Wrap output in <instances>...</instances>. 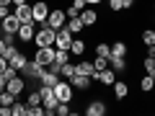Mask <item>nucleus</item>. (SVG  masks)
<instances>
[{
	"label": "nucleus",
	"instance_id": "1",
	"mask_svg": "<svg viewBox=\"0 0 155 116\" xmlns=\"http://www.w3.org/2000/svg\"><path fill=\"white\" fill-rule=\"evenodd\" d=\"M54 39H57V31H54V28H49L47 23L41 28H36V34H34L36 47H54Z\"/></svg>",
	"mask_w": 155,
	"mask_h": 116
},
{
	"label": "nucleus",
	"instance_id": "2",
	"mask_svg": "<svg viewBox=\"0 0 155 116\" xmlns=\"http://www.w3.org/2000/svg\"><path fill=\"white\" fill-rule=\"evenodd\" d=\"M54 95H57V101H65V103H70V101L75 98V88H72L70 80H60V83L54 85Z\"/></svg>",
	"mask_w": 155,
	"mask_h": 116
},
{
	"label": "nucleus",
	"instance_id": "3",
	"mask_svg": "<svg viewBox=\"0 0 155 116\" xmlns=\"http://www.w3.org/2000/svg\"><path fill=\"white\" fill-rule=\"evenodd\" d=\"M65 23H67V13L65 11H49V16H47V26L49 28H54V31H60V28H65Z\"/></svg>",
	"mask_w": 155,
	"mask_h": 116
},
{
	"label": "nucleus",
	"instance_id": "4",
	"mask_svg": "<svg viewBox=\"0 0 155 116\" xmlns=\"http://www.w3.org/2000/svg\"><path fill=\"white\" fill-rule=\"evenodd\" d=\"M54 54H57L54 47H36V54H34V60L41 62L44 67H49L52 62H54Z\"/></svg>",
	"mask_w": 155,
	"mask_h": 116
},
{
	"label": "nucleus",
	"instance_id": "5",
	"mask_svg": "<svg viewBox=\"0 0 155 116\" xmlns=\"http://www.w3.org/2000/svg\"><path fill=\"white\" fill-rule=\"evenodd\" d=\"M5 90H11L13 95H21L23 90H26V77H23L21 72H18V75H13L11 80L5 83Z\"/></svg>",
	"mask_w": 155,
	"mask_h": 116
},
{
	"label": "nucleus",
	"instance_id": "6",
	"mask_svg": "<svg viewBox=\"0 0 155 116\" xmlns=\"http://www.w3.org/2000/svg\"><path fill=\"white\" fill-rule=\"evenodd\" d=\"M31 13H34V21L36 23H47V16H49V5L44 0H36L31 5Z\"/></svg>",
	"mask_w": 155,
	"mask_h": 116
},
{
	"label": "nucleus",
	"instance_id": "7",
	"mask_svg": "<svg viewBox=\"0 0 155 116\" xmlns=\"http://www.w3.org/2000/svg\"><path fill=\"white\" fill-rule=\"evenodd\" d=\"M93 80H96V83H101V85H114L116 72L111 70V67H104V70H96L93 72Z\"/></svg>",
	"mask_w": 155,
	"mask_h": 116
},
{
	"label": "nucleus",
	"instance_id": "8",
	"mask_svg": "<svg viewBox=\"0 0 155 116\" xmlns=\"http://www.w3.org/2000/svg\"><path fill=\"white\" fill-rule=\"evenodd\" d=\"M41 72H44V65H41V62L28 60L26 67L21 70V75H23V77H34V80H39V75H41Z\"/></svg>",
	"mask_w": 155,
	"mask_h": 116
},
{
	"label": "nucleus",
	"instance_id": "9",
	"mask_svg": "<svg viewBox=\"0 0 155 116\" xmlns=\"http://www.w3.org/2000/svg\"><path fill=\"white\" fill-rule=\"evenodd\" d=\"M18 28H21V21H18L16 13H11L0 21V31H5V34H18Z\"/></svg>",
	"mask_w": 155,
	"mask_h": 116
},
{
	"label": "nucleus",
	"instance_id": "10",
	"mask_svg": "<svg viewBox=\"0 0 155 116\" xmlns=\"http://www.w3.org/2000/svg\"><path fill=\"white\" fill-rule=\"evenodd\" d=\"M34 34H36V21H31V23H21V28H18L16 36L21 39L23 44H28V41H34Z\"/></svg>",
	"mask_w": 155,
	"mask_h": 116
},
{
	"label": "nucleus",
	"instance_id": "11",
	"mask_svg": "<svg viewBox=\"0 0 155 116\" xmlns=\"http://www.w3.org/2000/svg\"><path fill=\"white\" fill-rule=\"evenodd\" d=\"M39 83H41V85H49V88H54V85L60 83V72H54V70H49V67H44V72L39 75Z\"/></svg>",
	"mask_w": 155,
	"mask_h": 116
},
{
	"label": "nucleus",
	"instance_id": "12",
	"mask_svg": "<svg viewBox=\"0 0 155 116\" xmlns=\"http://www.w3.org/2000/svg\"><path fill=\"white\" fill-rule=\"evenodd\" d=\"M70 44H72V34L67 28H60L57 31V39H54V47L57 49H70Z\"/></svg>",
	"mask_w": 155,
	"mask_h": 116
},
{
	"label": "nucleus",
	"instance_id": "13",
	"mask_svg": "<svg viewBox=\"0 0 155 116\" xmlns=\"http://www.w3.org/2000/svg\"><path fill=\"white\" fill-rule=\"evenodd\" d=\"M70 83H72V88H78V90H91V83H93V77H88V75H72L70 77Z\"/></svg>",
	"mask_w": 155,
	"mask_h": 116
},
{
	"label": "nucleus",
	"instance_id": "14",
	"mask_svg": "<svg viewBox=\"0 0 155 116\" xmlns=\"http://www.w3.org/2000/svg\"><path fill=\"white\" fill-rule=\"evenodd\" d=\"M16 16L21 23H31L34 21V13H31V5L28 3H23V5H16Z\"/></svg>",
	"mask_w": 155,
	"mask_h": 116
},
{
	"label": "nucleus",
	"instance_id": "15",
	"mask_svg": "<svg viewBox=\"0 0 155 116\" xmlns=\"http://www.w3.org/2000/svg\"><path fill=\"white\" fill-rule=\"evenodd\" d=\"M106 111H109V108H106L104 101H91L88 108H85V114H88V116H104Z\"/></svg>",
	"mask_w": 155,
	"mask_h": 116
},
{
	"label": "nucleus",
	"instance_id": "16",
	"mask_svg": "<svg viewBox=\"0 0 155 116\" xmlns=\"http://www.w3.org/2000/svg\"><path fill=\"white\" fill-rule=\"evenodd\" d=\"M111 88H114V98L116 101H122V98H127V95H129V85L124 83V80H114Z\"/></svg>",
	"mask_w": 155,
	"mask_h": 116
},
{
	"label": "nucleus",
	"instance_id": "17",
	"mask_svg": "<svg viewBox=\"0 0 155 116\" xmlns=\"http://www.w3.org/2000/svg\"><path fill=\"white\" fill-rule=\"evenodd\" d=\"M109 67L114 72H127L129 65H127V57H109Z\"/></svg>",
	"mask_w": 155,
	"mask_h": 116
},
{
	"label": "nucleus",
	"instance_id": "18",
	"mask_svg": "<svg viewBox=\"0 0 155 116\" xmlns=\"http://www.w3.org/2000/svg\"><path fill=\"white\" fill-rule=\"evenodd\" d=\"M80 21L85 23V28H91V26H96V23H98V13H96L93 8H85V11L80 13Z\"/></svg>",
	"mask_w": 155,
	"mask_h": 116
},
{
	"label": "nucleus",
	"instance_id": "19",
	"mask_svg": "<svg viewBox=\"0 0 155 116\" xmlns=\"http://www.w3.org/2000/svg\"><path fill=\"white\" fill-rule=\"evenodd\" d=\"M26 62H28V57L23 54V52H16V54H13L11 60H8V65H11L13 70H18V72H21L23 67H26Z\"/></svg>",
	"mask_w": 155,
	"mask_h": 116
},
{
	"label": "nucleus",
	"instance_id": "20",
	"mask_svg": "<svg viewBox=\"0 0 155 116\" xmlns=\"http://www.w3.org/2000/svg\"><path fill=\"white\" fill-rule=\"evenodd\" d=\"M85 8H88V3H85V0H72V5L67 8L65 13H67V18H75V16H80Z\"/></svg>",
	"mask_w": 155,
	"mask_h": 116
},
{
	"label": "nucleus",
	"instance_id": "21",
	"mask_svg": "<svg viewBox=\"0 0 155 116\" xmlns=\"http://www.w3.org/2000/svg\"><path fill=\"white\" fill-rule=\"evenodd\" d=\"M65 28H67V31L72 34V36H75V34H80V31H83V28H85V23L80 21V16H75V18H67Z\"/></svg>",
	"mask_w": 155,
	"mask_h": 116
},
{
	"label": "nucleus",
	"instance_id": "22",
	"mask_svg": "<svg viewBox=\"0 0 155 116\" xmlns=\"http://www.w3.org/2000/svg\"><path fill=\"white\" fill-rule=\"evenodd\" d=\"M75 72H78V75H88V77H93L96 67H93V62H88V60H80V62L75 65Z\"/></svg>",
	"mask_w": 155,
	"mask_h": 116
},
{
	"label": "nucleus",
	"instance_id": "23",
	"mask_svg": "<svg viewBox=\"0 0 155 116\" xmlns=\"http://www.w3.org/2000/svg\"><path fill=\"white\" fill-rule=\"evenodd\" d=\"M85 49H88V47H85V41H83V39H75V36H72L70 54H75V57H83V54H85Z\"/></svg>",
	"mask_w": 155,
	"mask_h": 116
},
{
	"label": "nucleus",
	"instance_id": "24",
	"mask_svg": "<svg viewBox=\"0 0 155 116\" xmlns=\"http://www.w3.org/2000/svg\"><path fill=\"white\" fill-rule=\"evenodd\" d=\"M127 49L129 47L124 44V41H114V44H111V57H127Z\"/></svg>",
	"mask_w": 155,
	"mask_h": 116
},
{
	"label": "nucleus",
	"instance_id": "25",
	"mask_svg": "<svg viewBox=\"0 0 155 116\" xmlns=\"http://www.w3.org/2000/svg\"><path fill=\"white\" fill-rule=\"evenodd\" d=\"M140 88H142V93L155 90V80H153V75H142V80H140Z\"/></svg>",
	"mask_w": 155,
	"mask_h": 116
},
{
	"label": "nucleus",
	"instance_id": "26",
	"mask_svg": "<svg viewBox=\"0 0 155 116\" xmlns=\"http://www.w3.org/2000/svg\"><path fill=\"white\" fill-rule=\"evenodd\" d=\"M72 75H75V65H70V62H65V65L60 67V77H62V80H70Z\"/></svg>",
	"mask_w": 155,
	"mask_h": 116
},
{
	"label": "nucleus",
	"instance_id": "27",
	"mask_svg": "<svg viewBox=\"0 0 155 116\" xmlns=\"http://www.w3.org/2000/svg\"><path fill=\"white\" fill-rule=\"evenodd\" d=\"M140 39H142V44H145V47H153V44H155V31H153V28H145Z\"/></svg>",
	"mask_w": 155,
	"mask_h": 116
},
{
	"label": "nucleus",
	"instance_id": "28",
	"mask_svg": "<svg viewBox=\"0 0 155 116\" xmlns=\"http://www.w3.org/2000/svg\"><path fill=\"white\" fill-rule=\"evenodd\" d=\"M142 70H145V75H155V57H145Z\"/></svg>",
	"mask_w": 155,
	"mask_h": 116
},
{
	"label": "nucleus",
	"instance_id": "29",
	"mask_svg": "<svg viewBox=\"0 0 155 116\" xmlns=\"http://www.w3.org/2000/svg\"><path fill=\"white\" fill-rule=\"evenodd\" d=\"M11 114H13V116H26V103H21V101H13Z\"/></svg>",
	"mask_w": 155,
	"mask_h": 116
},
{
	"label": "nucleus",
	"instance_id": "30",
	"mask_svg": "<svg viewBox=\"0 0 155 116\" xmlns=\"http://www.w3.org/2000/svg\"><path fill=\"white\" fill-rule=\"evenodd\" d=\"M26 106H41V93L39 90H31L28 98H26Z\"/></svg>",
	"mask_w": 155,
	"mask_h": 116
},
{
	"label": "nucleus",
	"instance_id": "31",
	"mask_svg": "<svg viewBox=\"0 0 155 116\" xmlns=\"http://www.w3.org/2000/svg\"><path fill=\"white\" fill-rule=\"evenodd\" d=\"M13 101H16V95H13L11 90H3V93H0V106H13Z\"/></svg>",
	"mask_w": 155,
	"mask_h": 116
},
{
	"label": "nucleus",
	"instance_id": "32",
	"mask_svg": "<svg viewBox=\"0 0 155 116\" xmlns=\"http://www.w3.org/2000/svg\"><path fill=\"white\" fill-rule=\"evenodd\" d=\"M96 54H98V57H106V60H109V57H111V44H104V41H101V44L96 47Z\"/></svg>",
	"mask_w": 155,
	"mask_h": 116
},
{
	"label": "nucleus",
	"instance_id": "33",
	"mask_svg": "<svg viewBox=\"0 0 155 116\" xmlns=\"http://www.w3.org/2000/svg\"><path fill=\"white\" fill-rule=\"evenodd\" d=\"M57 114H60V116H70V114H72L70 103H65V101H60V103H57Z\"/></svg>",
	"mask_w": 155,
	"mask_h": 116
},
{
	"label": "nucleus",
	"instance_id": "34",
	"mask_svg": "<svg viewBox=\"0 0 155 116\" xmlns=\"http://www.w3.org/2000/svg\"><path fill=\"white\" fill-rule=\"evenodd\" d=\"M26 116H44L41 106H26Z\"/></svg>",
	"mask_w": 155,
	"mask_h": 116
},
{
	"label": "nucleus",
	"instance_id": "35",
	"mask_svg": "<svg viewBox=\"0 0 155 116\" xmlns=\"http://www.w3.org/2000/svg\"><path fill=\"white\" fill-rule=\"evenodd\" d=\"M93 67H96V70H104V67H109V60H106V57H98V54H96Z\"/></svg>",
	"mask_w": 155,
	"mask_h": 116
},
{
	"label": "nucleus",
	"instance_id": "36",
	"mask_svg": "<svg viewBox=\"0 0 155 116\" xmlns=\"http://www.w3.org/2000/svg\"><path fill=\"white\" fill-rule=\"evenodd\" d=\"M16 52H18V49H16V47L11 44V47H5V49H3V57H5V60H11V57L16 54Z\"/></svg>",
	"mask_w": 155,
	"mask_h": 116
},
{
	"label": "nucleus",
	"instance_id": "37",
	"mask_svg": "<svg viewBox=\"0 0 155 116\" xmlns=\"http://www.w3.org/2000/svg\"><path fill=\"white\" fill-rule=\"evenodd\" d=\"M109 8L119 13V11H122V0H109Z\"/></svg>",
	"mask_w": 155,
	"mask_h": 116
},
{
	"label": "nucleus",
	"instance_id": "38",
	"mask_svg": "<svg viewBox=\"0 0 155 116\" xmlns=\"http://www.w3.org/2000/svg\"><path fill=\"white\" fill-rule=\"evenodd\" d=\"M11 5H0V21H3V18H5V16H11Z\"/></svg>",
	"mask_w": 155,
	"mask_h": 116
},
{
	"label": "nucleus",
	"instance_id": "39",
	"mask_svg": "<svg viewBox=\"0 0 155 116\" xmlns=\"http://www.w3.org/2000/svg\"><path fill=\"white\" fill-rule=\"evenodd\" d=\"M0 116H13L11 114V106H0Z\"/></svg>",
	"mask_w": 155,
	"mask_h": 116
},
{
	"label": "nucleus",
	"instance_id": "40",
	"mask_svg": "<svg viewBox=\"0 0 155 116\" xmlns=\"http://www.w3.org/2000/svg\"><path fill=\"white\" fill-rule=\"evenodd\" d=\"M134 5V0H122V11H129Z\"/></svg>",
	"mask_w": 155,
	"mask_h": 116
},
{
	"label": "nucleus",
	"instance_id": "41",
	"mask_svg": "<svg viewBox=\"0 0 155 116\" xmlns=\"http://www.w3.org/2000/svg\"><path fill=\"white\" fill-rule=\"evenodd\" d=\"M5 67H8V60H5V57H3V54H0V72L5 70Z\"/></svg>",
	"mask_w": 155,
	"mask_h": 116
},
{
	"label": "nucleus",
	"instance_id": "42",
	"mask_svg": "<svg viewBox=\"0 0 155 116\" xmlns=\"http://www.w3.org/2000/svg\"><path fill=\"white\" fill-rule=\"evenodd\" d=\"M147 57H155V44H153V47H147Z\"/></svg>",
	"mask_w": 155,
	"mask_h": 116
},
{
	"label": "nucleus",
	"instance_id": "43",
	"mask_svg": "<svg viewBox=\"0 0 155 116\" xmlns=\"http://www.w3.org/2000/svg\"><path fill=\"white\" fill-rule=\"evenodd\" d=\"M88 5H101V0H85Z\"/></svg>",
	"mask_w": 155,
	"mask_h": 116
},
{
	"label": "nucleus",
	"instance_id": "44",
	"mask_svg": "<svg viewBox=\"0 0 155 116\" xmlns=\"http://www.w3.org/2000/svg\"><path fill=\"white\" fill-rule=\"evenodd\" d=\"M0 5H13V0H0Z\"/></svg>",
	"mask_w": 155,
	"mask_h": 116
},
{
	"label": "nucleus",
	"instance_id": "45",
	"mask_svg": "<svg viewBox=\"0 0 155 116\" xmlns=\"http://www.w3.org/2000/svg\"><path fill=\"white\" fill-rule=\"evenodd\" d=\"M3 49H5V41H3V36H0V54H3Z\"/></svg>",
	"mask_w": 155,
	"mask_h": 116
},
{
	"label": "nucleus",
	"instance_id": "46",
	"mask_svg": "<svg viewBox=\"0 0 155 116\" xmlns=\"http://www.w3.org/2000/svg\"><path fill=\"white\" fill-rule=\"evenodd\" d=\"M23 3H26V0H13V5H23Z\"/></svg>",
	"mask_w": 155,
	"mask_h": 116
}]
</instances>
